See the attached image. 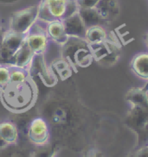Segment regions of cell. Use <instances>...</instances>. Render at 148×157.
<instances>
[{
	"instance_id": "2e32d148",
	"label": "cell",
	"mask_w": 148,
	"mask_h": 157,
	"mask_svg": "<svg viewBox=\"0 0 148 157\" xmlns=\"http://www.w3.org/2000/svg\"><path fill=\"white\" fill-rule=\"evenodd\" d=\"M130 67L137 77L148 80V52L134 56L131 60Z\"/></svg>"
},
{
	"instance_id": "ac0fdd59",
	"label": "cell",
	"mask_w": 148,
	"mask_h": 157,
	"mask_svg": "<svg viewBox=\"0 0 148 157\" xmlns=\"http://www.w3.org/2000/svg\"><path fill=\"white\" fill-rule=\"evenodd\" d=\"M79 13L83 20V23L87 29L97 25L105 27L107 24H109L102 18L96 7L90 9H79Z\"/></svg>"
},
{
	"instance_id": "8fae6325",
	"label": "cell",
	"mask_w": 148,
	"mask_h": 157,
	"mask_svg": "<svg viewBox=\"0 0 148 157\" xmlns=\"http://www.w3.org/2000/svg\"><path fill=\"white\" fill-rule=\"evenodd\" d=\"M34 56H35V54L33 53L32 50L30 48V47L24 41L22 46L19 48L18 50L15 53L6 64L4 65L10 66V67H20L23 69H27L29 71Z\"/></svg>"
},
{
	"instance_id": "9c48e42d",
	"label": "cell",
	"mask_w": 148,
	"mask_h": 157,
	"mask_svg": "<svg viewBox=\"0 0 148 157\" xmlns=\"http://www.w3.org/2000/svg\"><path fill=\"white\" fill-rule=\"evenodd\" d=\"M29 141L37 147L46 146L50 140V130L47 121L42 117H36L30 121L27 130Z\"/></svg>"
},
{
	"instance_id": "277c9868",
	"label": "cell",
	"mask_w": 148,
	"mask_h": 157,
	"mask_svg": "<svg viewBox=\"0 0 148 157\" xmlns=\"http://www.w3.org/2000/svg\"><path fill=\"white\" fill-rule=\"evenodd\" d=\"M62 48V56L69 60L75 70L77 67H88L94 61L89 43L84 38L70 37Z\"/></svg>"
},
{
	"instance_id": "484cf974",
	"label": "cell",
	"mask_w": 148,
	"mask_h": 157,
	"mask_svg": "<svg viewBox=\"0 0 148 157\" xmlns=\"http://www.w3.org/2000/svg\"><path fill=\"white\" fill-rule=\"evenodd\" d=\"M56 153L50 154L49 150L47 149H42V150H37L36 152H33L30 157H53V155Z\"/></svg>"
},
{
	"instance_id": "f546056e",
	"label": "cell",
	"mask_w": 148,
	"mask_h": 157,
	"mask_svg": "<svg viewBox=\"0 0 148 157\" xmlns=\"http://www.w3.org/2000/svg\"></svg>"
},
{
	"instance_id": "7c38bea8",
	"label": "cell",
	"mask_w": 148,
	"mask_h": 157,
	"mask_svg": "<svg viewBox=\"0 0 148 157\" xmlns=\"http://www.w3.org/2000/svg\"><path fill=\"white\" fill-rule=\"evenodd\" d=\"M62 23L64 25L66 34L69 37H79V38L85 37L87 28L84 24L83 20L82 18L79 11L71 15L69 17L63 19Z\"/></svg>"
},
{
	"instance_id": "ffe728a7",
	"label": "cell",
	"mask_w": 148,
	"mask_h": 157,
	"mask_svg": "<svg viewBox=\"0 0 148 157\" xmlns=\"http://www.w3.org/2000/svg\"><path fill=\"white\" fill-rule=\"evenodd\" d=\"M126 100L132 105H147L148 93L143 87H134L127 91Z\"/></svg>"
},
{
	"instance_id": "603a6c76",
	"label": "cell",
	"mask_w": 148,
	"mask_h": 157,
	"mask_svg": "<svg viewBox=\"0 0 148 157\" xmlns=\"http://www.w3.org/2000/svg\"><path fill=\"white\" fill-rule=\"evenodd\" d=\"M100 0H76L79 9H90L95 8Z\"/></svg>"
},
{
	"instance_id": "f1b7e54d",
	"label": "cell",
	"mask_w": 148,
	"mask_h": 157,
	"mask_svg": "<svg viewBox=\"0 0 148 157\" xmlns=\"http://www.w3.org/2000/svg\"><path fill=\"white\" fill-rule=\"evenodd\" d=\"M53 157H56V154H55V155H53Z\"/></svg>"
},
{
	"instance_id": "ba28073f",
	"label": "cell",
	"mask_w": 148,
	"mask_h": 157,
	"mask_svg": "<svg viewBox=\"0 0 148 157\" xmlns=\"http://www.w3.org/2000/svg\"><path fill=\"white\" fill-rule=\"evenodd\" d=\"M45 27H42L41 22L37 20L25 36L24 41L35 55H44L48 48L50 39Z\"/></svg>"
},
{
	"instance_id": "d6986e66",
	"label": "cell",
	"mask_w": 148,
	"mask_h": 157,
	"mask_svg": "<svg viewBox=\"0 0 148 157\" xmlns=\"http://www.w3.org/2000/svg\"><path fill=\"white\" fill-rule=\"evenodd\" d=\"M50 66L55 74H56L57 78H60L62 80L68 79L71 77L73 71H75L74 67L70 64V61L62 56L53 60Z\"/></svg>"
},
{
	"instance_id": "3957f363",
	"label": "cell",
	"mask_w": 148,
	"mask_h": 157,
	"mask_svg": "<svg viewBox=\"0 0 148 157\" xmlns=\"http://www.w3.org/2000/svg\"><path fill=\"white\" fill-rule=\"evenodd\" d=\"M126 126L137 136L135 148L148 146V104L132 105L124 119Z\"/></svg>"
},
{
	"instance_id": "9a60e30c",
	"label": "cell",
	"mask_w": 148,
	"mask_h": 157,
	"mask_svg": "<svg viewBox=\"0 0 148 157\" xmlns=\"http://www.w3.org/2000/svg\"><path fill=\"white\" fill-rule=\"evenodd\" d=\"M84 38L89 44L99 43L107 40H115L112 33L108 32L105 27L100 25L92 26L87 29Z\"/></svg>"
},
{
	"instance_id": "30bf717a",
	"label": "cell",
	"mask_w": 148,
	"mask_h": 157,
	"mask_svg": "<svg viewBox=\"0 0 148 157\" xmlns=\"http://www.w3.org/2000/svg\"><path fill=\"white\" fill-rule=\"evenodd\" d=\"M29 71L30 74L34 72V74L40 78L46 86L51 87L57 83L58 78L50 65L46 62L44 55H35Z\"/></svg>"
},
{
	"instance_id": "5b68a950",
	"label": "cell",
	"mask_w": 148,
	"mask_h": 157,
	"mask_svg": "<svg viewBox=\"0 0 148 157\" xmlns=\"http://www.w3.org/2000/svg\"><path fill=\"white\" fill-rule=\"evenodd\" d=\"M94 60L105 67L115 65L121 57V47L116 40L89 44Z\"/></svg>"
},
{
	"instance_id": "83f0119b",
	"label": "cell",
	"mask_w": 148,
	"mask_h": 157,
	"mask_svg": "<svg viewBox=\"0 0 148 157\" xmlns=\"http://www.w3.org/2000/svg\"><path fill=\"white\" fill-rule=\"evenodd\" d=\"M146 45H147V48H148V33H147V35H146Z\"/></svg>"
},
{
	"instance_id": "e0dca14e",
	"label": "cell",
	"mask_w": 148,
	"mask_h": 157,
	"mask_svg": "<svg viewBox=\"0 0 148 157\" xmlns=\"http://www.w3.org/2000/svg\"><path fill=\"white\" fill-rule=\"evenodd\" d=\"M0 137L5 140L8 145H16L19 138L18 126L11 121H4L0 123Z\"/></svg>"
},
{
	"instance_id": "5bb4252c",
	"label": "cell",
	"mask_w": 148,
	"mask_h": 157,
	"mask_svg": "<svg viewBox=\"0 0 148 157\" xmlns=\"http://www.w3.org/2000/svg\"><path fill=\"white\" fill-rule=\"evenodd\" d=\"M96 9L107 23L114 22L120 14L119 0H100Z\"/></svg>"
},
{
	"instance_id": "6da1fadb",
	"label": "cell",
	"mask_w": 148,
	"mask_h": 157,
	"mask_svg": "<svg viewBox=\"0 0 148 157\" xmlns=\"http://www.w3.org/2000/svg\"><path fill=\"white\" fill-rule=\"evenodd\" d=\"M37 89L32 78L23 82H9L0 87V101L7 111L21 114L29 111L37 101Z\"/></svg>"
},
{
	"instance_id": "cb8c5ba5",
	"label": "cell",
	"mask_w": 148,
	"mask_h": 157,
	"mask_svg": "<svg viewBox=\"0 0 148 157\" xmlns=\"http://www.w3.org/2000/svg\"><path fill=\"white\" fill-rule=\"evenodd\" d=\"M128 157H148V146L135 148Z\"/></svg>"
},
{
	"instance_id": "52a82bcc",
	"label": "cell",
	"mask_w": 148,
	"mask_h": 157,
	"mask_svg": "<svg viewBox=\"0 0 148 157\" xmlns=\"http://www.w3.org/2000/svg\"><path fill=\"white\" fill-rule=\"evenodd\" d=\"M26 35L16 33L10 29L3 33L0 42V64H6L24 42Z\"/></svg>"
},
{
	"instance_id": "7402d4cb",
	"label": "cell",
	"mask_w": 148,
	"mask_h": 157,
	"mask_svg": "<svg viewBox=\"0 0 148 157\" xmlns=\"http://www.w3.org/2000/svg\"><path fill=\"white\" fill-rule=\"evenodd\" d=\"M10 82L9 66L0 64V87L5 86Z\"/></svg>"
},
{
	"instance_id": "4316f807",
	"label": "cell",
	"mask_w": 148,
	"mask_h": 157,
	"mask_svg": "<svg viewBox=\"0 0 148 157\" xmlns=\"http://www.w3.org/2000/svg\"><path fill=\"white\" fill-rule=\"evenodd\" d=\"M20 0H0V4L4 5H12L17 4Z\"/></svg>"
},
{
	"instance_id": "4fadbf2b",
	"label": "cell",
	"mask_w": 148,
	"mask_h": 157,
	"mask_svg": "<svg viewBox=\"0 0 148 157\" xmlns=\"http://www.w3.org/2000/svg\"><path fill=\"white\" fill-rule=\"evenodd\" d=\"M46 34L50 41H52L59 46H64L69 41L68 35L65 31L62 20H55L46 23Z\"/></svg>"
},
{
	"instance_id": "8992f818",
	"label": "cell",
	"mask_w": 148,
	"mask_h": 157,
	"mask_svg": "<svg viewBox=\"0 0 148 157\" xmlns=\"http://www.w3.org/2000/svg\"><path fill=\"white\" fill-rule=\"evenodd\" d=\"M38 18V5H31L18 10L10 18V30L18 34L26 35Z\"/></svg>"
},
{
	"instance_id": "7a4b0ae2",
	"label": "cell",
	"mask_w": 148,
	"mask_h": 157,
	"mask_svg": "<svg viewBox=\"0 0 148 157\" xmlns=\"http://www.w3.org/2000/svg\"><path fill=\"white\" fill-rule=\"evenodd\" d=\"M79 11L76 0H41L38 4V18L48 23L55 20H63Z\"/></svg>"
},
{
	"instance_id": "44dd1931",
	"label": "cell",
	"mask_w": 148,
	"mask_h": 157,
	"mask_svg": "<svg viewBox=\"0 0 148 157\" xmlns=\"http://www.w3.org/2000/svg\"><path fill=\"white\" fill-rule=\"evenodd\" d=\"M7 66V65H6ZM10 67V82H23L30 78H31L30 74L27 69H23L17 67Z\"/></svg>"
},
{
	"instance_id": "d4e9b609",
	"label": "cell",
	"mask_w": 148,
	"mask_h": 157,
	"mask_svg": "<svg viewBox=\"0 0 148 157\" xmlns=\"http://www.w3.org/2000/svg\"><path fill=\"white\" fill-rule=\"evenodd\" d=\"M83 157H105L104 155L102 154L101 150H99L98 148L94 147L88 148L85 152Z\"/></svg>"
}]
</instances>
